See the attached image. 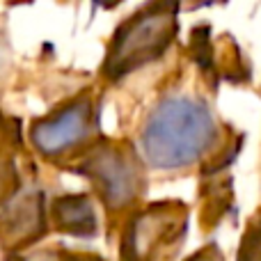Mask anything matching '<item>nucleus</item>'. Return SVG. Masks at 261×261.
Here are the masks:
<instances>
[{"label":"nucleus","instance_id":"9b49d317","mask_svg":"<svg viewBox=\"0 0 261 261\" xmlns=\"http://www.w3.org/2000/svg\"><path fill=\"white\" fill-rule=\"evenodd\" d=\"M248 261H261V248H250Z\"/></svg>","mask_w":261,"mask_h":261},{"label":"nucleus","instance_id":"20e7f679","mask_svg":"<svg viewBox=\"0 0 261 261\" xmlns=\"http://www.w3.org/2000/svg\"><path fill=\"white\" fill-rule=\"evenodd\" d=\"M83 170L96 181L103 199L113 208L128 204L140 190V176L133 161L117 149L94 151L87 158Z\"/></svg>","mask_w":261,"mask_h":261},{"label":"nucleus","instance_id":"39448f33","mask_svg":"<svg viewBox=\"0 0 261 261\" xmlns=\"http://www.w3.org/2000/svg\"><path fill=\"white\" fill-rule=\"evenodd\" d=\"M55 216L64 231L78 236H90L96 231V218L94 208L83 195H71V197H62L55 204Z\"/></svg>","mask_w":261,"mask_h":261},{"label":"nucleus","instance_id":"9d476101","mask_svg":"<svg viewBox=\"0 0 261 261\" xmlns=\"http://www.w3.org/2000/svg\"><path fill=\"white\" fill-rule=\"evenodd\" d=\"M7 181H9V172H7V167L0 163V193H3V188L7 186Z\"/></svg>","mask_w":261,"mask_h":261},{"label":"nucleus","instance_id":"7ed1b4c3","mask_svg":"<svg viewBox=\"0 0 261 261\" xmlns=\"http://www.w3.org/2000/svg\"><path fill=\"white\" fill-rule=\"evenodd\" d=\"M96 126V108L90 92L78 94L53 110L50 115L37 119L30 128V140L39 153L48 158L69 153L92 138Z\"/></svg>","mask_w":261,"mask_h":261},{"label":"nucleus","instance_id":"1a4fd4ad","mask_svg":"<svg viewBox=\"0 0 261 261\" xmlns=\"http://www.w3.org/2000/svg\"><path fill=\"white\" fill-rule=\"evenodd\" d=\"M92 3H94V7H101V9H115L122 3H126V0H92Z\"/></svg>","mask_w":261,"mask_h":261},{"label":"nucleus","instance_id":"0eeeda50","mask_svg":"<svg viewBox=\"0 0 261 261\" xmlns=\"http://www.w3.org/2000/svg\"><path fill=\"white\" fill-rule=\"evenodd\" d=\"M227 0H181V12H195L202 7H213V5H222Z\"/></svg>","mask_w":261,"mask_h":261},{"label":"nucleus","instance_id":"423d86ee","mask_svg":"<svg viewBox=\"0 0 261 261\" xmlns=\"http://www.w3.org/2000/svg\"><path fill=\"white\" fill-rule=\"evenodd\" d=\"M35 225H39V204H35V199H23L16 206H12L7 218V229L12 236H28Z\"/></svg>","mask_w":261,"mask_h":261},{"label":"nucleus","instance_id":"6e6552de","mask_svg":"<svg viewBox=\"0 0 261 261\" xmlns=\"http://www.w3.org/2000/svg\"><path fill=\"white\" fill-rule=\"evenodd\" d=\"M9 62V44H7V35H5V28L0 23V73L7 69Z\"/></svg>","mask_w":261,"mask_h":261},{"label":"nucleus","instance_id":"f03ea898","mask_svg":"<svg viewBox=\"0 0 261 261\" xmlns=\"http://www.w3.org/2000/svg\"><path fill=\"white\" fill-rule=\"evenodd\" d=\"M181 0H147L117 23L106 48L101 73L119 83L130 73L158 62L179 35Z\"/></svg>","mask_w":261,"mask_h":261},{"label":"nucleus","instance_id":"f257e3e1","mask_svg":"<svg viewBox=\"0 0 261 261\" xmlns=\"http://www.w3.org/2000/svg\"><path fill=\"white\" fill-rule=\"evenodd\" d=\"M218 140V122L206 101L188 94L163 96L147 115L140 147L158 170H181L202 161Z\"/></svg>","mask_w":261,"mask_h":261}]
</instances>
